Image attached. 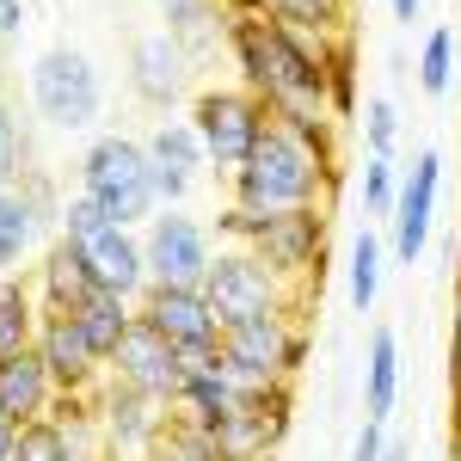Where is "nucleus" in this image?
Wrapping results in <instances>:
<instances>
[{
  "instance_id": "1",
  "label": "nucleus",
  "mask_w": 461,
  "mask_h": 461,
  "mask_svg": "<svg viewBox=\"0 0 461 461\" xmlns=\"http://www.w3.org/2000/svg\"><path fill=\"white\" fill-rule=\"evenodd\" d=\"M228 56H234L240 86L265 105L271 123L295 130L308 148L339 160V117L326 105V62H320L314 37L289 32L265 13H247L228 25Z\"/></svg>"
},
{
  "instance_id": "2",
  "label": "nucleus",
  "mask_w": 461,
  "mask_h": 461,
  "mask_svg": "<svg viewBox=\"0 0 461 461\" xmlns=\"http://www.w3.org/2000/svg\"><path fill=\"white\" fill-rule=\"evenodd\" d=\"M339 185V160H326L320 148H308L295 130L271 123L265 142L252 148V160L228 178V203L240 210H308V203H326Z\"/></svg>"
},
{
  "instance_id": "3",
  "label": "nucleus",
  "mask_w": 461,
  "mask_h": 461,
  "mask_svg": "<svg viewBox=\"0 0 461 461\" xmlns=\"http://www.w3.org/2000/svg\"><path fill=\"white\" fill-rule=\"evenodd\" d=\"M148 167H154V160H148V142L111 130V136H93L86 154L74 160V178H80L74 191H86L117 228H136V234H142L148 221L160 215L154 191H148Z\"/></svg>"
},
{
  "instance_id": "4",
  "label": "nucleus",
  "mask_w": 461,
  "mask_h": 461,
  "mask_svg": "<svg viewBox=\"0 0 461 461\" xmlns=\"http://www.w3.org/2000/svg\"><path fill=\"white\" fill-rule=\"evenodd\" d=\"M308 332L295 326V314H258V320H234L221 326V369L240 388H277L295 382L308 369Z\"/></svg>"
},
{
  "instance_id": "5",
  "label": "nucleus",
  "mask_w": 461,
  "mask_h": 461,
  "mask_svg": "<svg viewBox=\"0 0 461 461\" xmlns=\"http://www.w3.org/2000/svg\"><path fill=\"white\" fill-rule=\"evenodd\" d=\"M25 93H32V111L37 123H50V130H93L99 123V111H105V80L93 68V56L86 50H68V43H56V50H43L25 74Z\"/></svg>"
},
{
  "instance_id": "6",
  "label": "nucleus",
  "mask_w": 461,
  "mask_h": 461,
  "mask_svg": "<svg viewBox=\"0 0 461 461\" xmlns=\"http://www.w3.org/2000/svg\"><path fill=\"white\" fill-rule=\"evenodd\" d=\"M185 117H191V130L210 148V173H221V178L240 173L252 160V148L265 142V130H271L265 105L252 99L240 80H234V86H197L191 105H185Z\"/></svg>"
},
{
  "instance_id": "7",
  "label": "nucleus",
  "mask_w": 461,
  "mask_h": 461,
  "mask_svg": "<svg viewBox=\"0 0 461 461\" xmlns=\"http://www.w3.org/2000/svg\"><path fill=\"white\" fill-rule=\"evenodd\" d=\"M203 295H210V308L221 314V326L258 320V314H302V302H308V295H295L252 247H215Z\"/></svg>"
},
{
  "instance_id": "8",
  "label": "nucleus",
  "mask_w": 461,
  "mask_h": 461,
  "mask_svg": "<svg viewBox=\"0 0 461 461\" xmlns=\"http://www.w3.org/2000/svg\"><path fill=\"white\" fill-rule=\"evenodd\" d=\"M247 247L258 252V258H265L295 295L320 289V271H326V203L252 215V240H247Z\"/></svg>"
},
{
  "instance_id": "9",
  "label": "nucleus",
  "mask_w": 461,
  "mask_h": 461,
  "mask_svg": "<svg viewBox=\"0 0 461 461\" xmlns=\"http://www.w3.org/2000/svg\"><path fill=\"white\" fill-rule=\"evenodd\" d=\"M215 228L191 210H160L142 228V252H148V284H173V289H203L215 265Z\"/></svg>"
},
{
  "instance_id": "10",
  "label": "nucleus",
  "mask_w": 461,
  "mask_h": 461,
  "mask_svg": "<svg viewBox=\"0 0 461 461\" xmlns=\"http://www.w3.org/2000/svg\"><path fill=\"white\" fill-rule=\"evenodd\" d=\"M93 419H99V443H105V461H142L167 425H173V406L167 400H154V393H136L123 388V382H99L93 393Z\"/></svg>"
},
{
  "instance_id": "11",
  "label": "nucleus",
  "mask_w": 461,
  "mask_h": 461,
  "mask_svg": "<svg viewBox=\"0 0 461 461\" xmlns=\"http://www.w3.org/2000/svg\"><path fill=\"white\" fill-rule=\"evenodd\" d=\"M437 191H443V154L419 148L412 167L400 178V203L388 215V258L393 265H419L430 247V221H437Z\"/></svg>"
},
{
  "instance_id": "12",
  "label": "nucleus",
  "mask_w": 461,
  "mask_h": 461,
  "mask_svg": "<svg viewBox=\"0 0 461 461\" xmlns=\"http://www.w3.org/2000/svg\"><path fill=\"white\" fill-rule=\"evenodd\" d=\"M105 375H111V382H123V388L154 393V400H167V406H173L178 388H185V357H178V345L167 339V332H154V326L136 314V326L123 332V345L111 351Z\"/></svg>"
},
{
  "instance_id": "13",
  "label": "nucleus",
  "mask_w": 461,
  "mask_h": 461,
  "mask_svg": "<svg viewBox=\"0 0 461 461\" xmlns=\"http://www.w3.org/2000/svg\"><path fill=\"white\" fill-rule=\"evenodd\" d=\"M37 357H43V369H50L56 393H80V400H93L99 382H105V357L86 345V332L68 320V308H43V320H37Z\"/></svg>"
},
{
  "instance_id": "14",
  "label": "nucleus",
  "mask_w": 461,
  "mask_h": 461,
  "mask_svg": "<svg viewBox=\"0 0 461 461\" xmlns=\"http://www.w3.org/2000/svg\"><path fill=\"white\" fill-rule=\"evenodd\" d=\"M130 93L148 111H167L173 117L178 105H191V56L167 32L136 37V50H130Z\"/></svg>"
},
{
  "instance_id": "15",
  "label": "nucleus",
  "mask_w": 461,
  "mask_h": 461,
  "mask_svg": "<svg viewBox=\"0 0 461 461\" xmlns=\"http://www.w3.org/2000/svg\"><path fill=\"white\" fill-rule=\"evenodd\" d=\"M80 258H86V277L93 289H111V295H123V302H142L148 295V252H142V234L136 228H99V234H86V240H68Z\"/></svg>"
},
{
  "instance_id": "16",
  "label": "nucleus",
  "mask_w": 461,
  "mask_h": 461,
  "mask_svg": "<svg viewBox=\"0 0 461 461\" xmlns=\"http://www.w3.org/2000/svg\"><path fill=\"white\" fill-rule=\"evenodd\" d=\"M136 314L167 332L178 351H203V345H221V314L210 308L203 289H173V284H148V295L136 302Z\"/></svg>"
},
{
  "instance_id": "17",
  "label": "nucleus",
  "mask_w": 461,
  "mask_h": 461,
  "mask_svg": "<svg viewBox=\"0 0 461 461\" xmlns=\"http://www.w3.org/2000/svg\"><path fill=\"white\" fill-rule=\"evenodd\" d=\"M43 228H56V215L25 185L0 191V277H32V265L43 258Z\"/></svg>"
},
{
  "instance_id": "18",
  "label": "nucleus",
  "mask_w": 461,
  "mask_h": 461,
  "mask_svg": "<svg viewBox=\"0 0 461 461\" xmlns=\"http://www.w3.org/2000/svg\"><path fill=\"white\" fill-rule=\"evenodd\" d=\"M160 19H167L160 32L191 56V68H203L215 56V43H228V25H234L228 0H160Z\"/></svg>"
},
{
  "instance_id": "19",
  "label": "nucleus",
  "mask_w": 461,
  "mask_h": 461,
  "mask_svg": "<svg viewBox=\"0 0 461 461\" xmlns=\"http://www.w3.org/2000/svg\"><path fill=\"white\" fill-rule=\"evenodd\" d=\"M50 406H56V382H50L37 345L0 357V412L13 425H37V419H50Z\"/></svg>"
},
{
  "instance_id": "20",
  "label": "nucleus",
  "mask_w": 461,
  "mask_h": 461,
  "mask_svg": "<svg viewBox=\"0 0 461 461\" xmlns=\"http://www.w3.org/2000/svg\"><path fill=\"white\" fill-rule=\"evenodd\" d=\"M393 406H400V339H393V326H375L369 332V363H363V419L388 425Z\"/></svg>"
},
{
  "instance_id": "21",
  "label": "nucleus",
  "mask_w": 461,
  "mask_h": 461,
  "mask_svg": "<svg viewBox=\"0 0 461 461\" xmlns=\"http://www.w3.org/2000/svg\"><path fill=\"white\" fill-rule=\"evenodd\" d=\"M68 320L86 332V345L111 363V351L123 345V332L136 326V302H123V295H111V289H86V295L68 308Z\"/></svg>"
},
{
  "instance_id": "22",
  "label": "nucleus",
  "mask_w": 461,
  "mask_h": 461,
  "mask_svg": "<svg viewBox=\"0 0 461 461\" xmlns=\"http://www.w3.org/2000/svg\"><path fill=\"white\" fill-rule=\"evenodd\" d=\"M32 284H37V302H43V308H74V302L93 289V277H86V258L56 234V240L43 247V258L32 265Z\"/></svg>"
},
{
  "instance_id": "23",
  "label": "nucleus",
  "mask_w": 461,
  "mask_h": 461,
  "mask_svg": "<svg viewBox=\"0 0 461 461\" xmlns=\"http://www.w3.org/2000/svg\"><path fill=\"white\" fill-rule=\"evenodd\" d=\"M148 160L167 167V173H178V178H191V185L210 173V148L191 130V117H160V123L148 130Z\"/></svg>"
},
{
  "instance_id": "24",
  "label": "nucleus",
  "mask_w": 461,
  "mask_h": 461,
  "mask_svg": "<svg viewBox=\"0 0 461 461\" xmlns=\"http://www.w3.org/2000/svg\"><path fill=\"white\" fill-rule=\"evenodd\" d=\"M265 19L314 43H332V37H351V0H265Z\"/></svg>"
},
{
  "instance_id": "25",
  "label": "nucleus",
  "mask_w": 461,
  "mask_h": 461,
  "mask_svg": "<svg viewBox=\"0 0 461 461\" xmlns=\"http://www.w3.org/2000/svg\"><path fill=\"white\" fill-rule=\"evenodd\" d=\"M37 320H43V302H37L32 277H0V357L32 351Z\"/></svg>"
},
{
  "instance_id": "26",
  "label": "nucleus",
  "mask_w": 461,
  "mask_h": 461,
  "mask_svg": "<svg viewBox=\"0 0 461 461\" xmlns=\"http://www.w3.org/2000/svg\"><path fill=\"white\" fill-rule=\"evenodd\" d=\"M382 271H388V240H382L375 228H363V234L351 240V265H345V284H351V308H357V314L375 308V295H382Z\"/></svg>"
},
{
  "instance_id": "27",
  "label": "nucleus",
  "mask_w": 461,
  "mask_h": 461,
  "mask_svg": "<svg viewBox=\"0 0 461 461\" xmlns=\"http://www.w3.org/2000/svg\"><path fill=\"white\" fill-rule=\"evenodd\" d=\"M320 62H326V105L345 123V117H357V43L351 37L320 43Z\"/></svg>"
},
{
  "instance_id": "28",
  "label": "nucleus",
  "mask_w": 461,
  "mask_h": 461,
  "mask_svg": "<svg viewBox=\"0 0 461 461\" xmlns=\"http://www.w3.org/2000/svg\"><path fill=\"white\" fill-rule=\"evenodd\" d=\"M357 136H363V154H400V136H406V123H400V105H393L388 93H369L363 105H357Z\"/></svg>"
},
{
  "instance_id": "29",
  "label": "nucleus",
  "mask_w": 461,
  "mask_h": 461,
  "mask_svg": "<svg viewBox=\"0 0 461 461\" xmlns=\"http://www.w3.org/2000/svg\"><path fill=\"white\" fill-rule=\"evenodd\" d=\"M456 68H461L456 32H449V25H437V32L425 37V50H419V86H425L430 99H443V93L456 86Z\"/></svg>"
},
{
  "instance_id": "30",
  "label": "nucleus",
  "mask_w": 461,
  "mask_h": 461,
  "mask_svg": "<svg viewBox=\"0 0 461 461\" xmlns=\"http://www.w3.org/2000/svg\"><path fill=\"white\" fill-rule=\"evenodd\" d=\"M25 173H32V136H25V117L0 99V191L25 185Z\"/></svg>"
},
{
  "instance_id": "31",
  "label": "nucleus",
  "mask_w": 461,
  "mask_h": 461,
  "mask_svg": "<svg viewBox=\"0 0 461 461\" xmlns=\"http://www.w3.org/2000/svg\"><path fill=\"white\" fill-rule=\"evenodd\" d=\"M400 178H406V173L393 167L388 154H363V178H357V185H363V210L388 221L393 203H400Z\"/></svg>"
},
{
  "instance_id": "32",
  "label": "nucleus",
  "mask_w": 461,
  "mask_h": 461,
  "mask_svg": "<svg viewBox=\"0 0 461 461\" xmlns=\"http://www.w3.org/2000/svg\"><path fill=\"white\" fill-rule=\"evenodd\" d=\"M142 461H221V456H215V443H210L197 425H191V419H178V412H173L167 437H160V443H154Z\"/></svg>"
},
{
  "instance_id": "33",
  "label": "nucleus",
  "mask_w": 461,
  "mask_h": 461,
  "mask_svg": "<svg viewBox=\"0 0 461 461\" xmlns=\"http://www.w3.org/2000/svg\"><path fill=\"white\" fill-rule=\"evenodd\" d=\"M99 228H111V215L99 210L86 191L62 197V221H56V234H62V240H86V234H99Z\"/></svg>"
},
{
  "instance_id": "34",
  "label": "nucleus",
  "mask_w": 461,
  "mask_h": 461,
  "mask_svg": "<svg viewBox=\"0 0 461 461\" xmlns=\"http://www.w3.org/2000/svg\"><path fill=\"white\" fill-rule=\"evenodd\" d=\"M382 449H388V425L363 419V430H357V443H351V461H382Z\"/></svg>"
},
{
  "instance_id": "35",
  "label": "nucleus",
  "mask_w": 461,
  "mask_h": 461,
  "mask_svg": "<svg viewBox=\"0 0 461 461\" xmlns=\"http://www.w3.org/2000/svg\"><path fill=\"white\" fill-rule=\"evenodd\" d=\"M19 32H25V0H0V43H13Z\"/></svg>"
},
{
  "instance_id": "36",
  "label": "nucleus",
  "mask_w": 461,
  "mask_h": 461,
  "mask_svg": "<svg viewBox=\"0 0 461 461\" xmlns=\"http://www.w3.org/2000/svg\"><path fill=\"white\" fill-rule=\"evenodd\" d=\"M449 382H461V289H456V326H449Z\"/></svg>"
},
{
  "instance_id": "37",
  "label": "nucleus",
  "mask_w": 461,
  "mask_h": 461,
  "mask_svg": "<svg viewBox=\"0 0 461 461\" xmlns=\"http://www.w3.org/2000/svg\"><path fill=\"white\" fill-rule=\"evenodd\" d=\"M388 13H393V19H400V25H412V19L425 13V0H388Z\"/></svg>"
},
{
  "instance_id": "38",
  "label": "nucleus",
  "mask_w": 461,
  "mask_h": 461,
  "mask_svg": "<svg viewBox=\"0 0 461 461\" xmlns=\"http://www.w3.org/2000/svg\"><path fill=\"white\" fill-rule=\"evenodd\" d=\"M382 461H412V443H406V437H388V449H382Z\"/></svg>"
},
{
  "instance_id": "39",
  "label": "nucleus",
  "mask_w": 461,
  "mask_h": 461,
  "mask_svg": "<svg viewBox=\"0 0 461 461\" xmlns=\"http://www.w3.org/2000/svg\"><path fill=\"white\" fill-rule=\"evenodd\" d=\"M228 13H234V19H247V13H265V0H228Z\"/></svg>"
},
{
  "instance_id": "40",
  "label": "nucleus",
  "mask_w": 461,
  "mask_h": 461,
  "mask_svg": "<svg viewBox=\"0 0 461 461\" xmlns=\"http://www.w3.org/2000/svg\"><path fill=\"white\" fill-rule=\"evenodd\" d=\"M456 289H461V247H456Z\"/></svg>"
},
{
  "instance_id": "41",
  "label": "nucleus",
  "mask_w": 461,
  "mask_h": 461,
  "mask_svg": "<svg viewBox=\"0 0 461 461\" xmlns=\"http://www.w3.org/2000/svg\"><path fill=\"white\" fill-rule=\"evenodd\" d=\"M456 412H461V382H456Z\"/></svg>"
}]
</instances>
